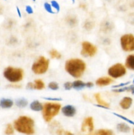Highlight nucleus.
I'll use <instances>...</instances> for the list:
<instances>
[{"instance_id": "obj_25", "label": "nucleus", "mask_w": 134, "mask_h": 135, "mask_svg": "<svg viewBox=\"0 0 134 135\" xmlns=\"http://www.w3.org/2000/svg\"><path fill=\"white\" fill-rule=\"evenodd\" d=\"M66 21L68 22V24L70 26H75V25L77 24V18L76 17H67L66 18Z\"/></svg>"}, {"instance_id": "obj_29", "label": "nucleus", "mask_w": 134, "mask_h": 135, "mask_svg": "<svg viewBox=\"0 0 134 135\" xmlns=\"http://www.w3.org/2000/svg\"><path fill=\"white\" fill-rule=\"evenodd\" d=\"M114 115H116V116H117V117H120V118L122 119L125 120V121H127V122L130 123L132 124V125H134V122H133V121H131V120H130V119H129L126 118V117H123V116L121 115H119V114H117V113H114Z\"/></svg>"}, {"instance_id": "obj_41", "label": "nucleus", "mask_w": 134, "mask_h": 135, "mask_svg": "<svg viewBox=\"0 0 134 135\" xmlns=\"http://www.w3.org/2000/svg\"><path fill=\"white\" fill-rule=\"evenodd\" d=\"M2 13V9L0 7V13Z\"/></svg>"}, {"instance_id": "obj_3", "label": "nucleus", "mask_w": 134, "mask_h": 135, "mask_svg": "<svg viewBox=\"0 0 134 135\" xmlns=\"http://www.w3.org/2000/svg\"><path fill=\"white\" fill-rule=\"evenodd\" d=\"M61 109V105L56 102H47L44 104L42 109V115L44 121L49 123L57 115Z\"/></svg>"}, {"instance_id": "obj_39", "label": "nucleus", "mask_w": 134, "mask_h": 135, "mask_svg": "<svg viewBox=\"0 0 134 135\" xmlns=\"http://www.w3.org/2000/svg\"><path fill=\"white\" fill-rule=\"evenodd\" d=\"M17 13H18V17H21V12L18 7H17Z\"/></svg>"}, {"instance_id": "obj_40", "label": "nucleus", "mask_w": 134, "mask_h": 135, "mask_svg": "<svg viewBox=\"0 0 134 135\" xmlns=\"http://www.w3.org/2000/svg\"><path fill=\"white\" fill-rule=\"evenodd\" d=\"M96 106H97V107H99V108H105V109H108L107 108H106V107L104 106V105H99V104H97V105H96Z\"/></svg>"}, {"instance_id": "obj_46", "label": "nucleus", "mask_w": 134, "mask_h": 135, "mask_svg": "<svg viewBox=\"0 0 134 135\" xmlns=\"http://www.w3.org/2000/svg\"><path fill=\"white\" fill-rule=\"evenodd\" d=\"M133 83H134V80H133Z\"/></svg>"}, {"instance_id": "obj_9", "label": "nucleus", "mask_w": 134, "mask_h": 135, "mask_svg": "<svg viewBox=\"0 0 134 135\" xmlns=\"http://www.w3.org/2000/svg\"><path fill=\"white\" fill-rule=\"evenodd\" d=\"M94 131V123L91 117H86L83 121L81 127V131L85 133V135H93Z\"/></svg>"}, {"instance_id": "obj_4", "label": "nucleus", "mask_w": 134, "mask_h": 135, "mask_svg": "<svg viewBox=\"0 0 134 135\" xmlns=\"http://www.w3.org/2000/svg\"><path fill=\"white\" fill-rule=\"evenodd\" d=\"M24 72L20 68L8 67L4 70L3 76L8 81L12 83H18L23 79Z\"/></svg>"}, {"instance_id": "obj_10", "label": "nucleus", "mask_w": 134, "mask_h": 135, "mask_svg": "<svg viewBox=\"0 0 134 135\" xmlns=\"http://www.w3.org/2000/svg\"><path fill=\"white\" fill-rule=\"evenodd\" d=\"M62 113L64 116L68 117H72L76 115V109L73 105H67L62 108Z\"/></svg>"}, {"instance_id": "obj_16", "label": "nucleus", "mask_w": 134, "mask_h": 135, "mask_svg": "<svg viewBox=\"0 0 134 135\" xmlns=\"http://www.w3.org/2000/svg\"><path fill=\"white\" fill-rule=\"evenodd\" d=\"M117 130L119 132H121V133H129L130 131V127L126 123H119L116 126Z\"/></svg>"}, {"instance_id": "obj_38", "label": "nucleus", "mask_w": 134, "mask_h": 135, "mask_svg": "<svg viewBox=\"0 0 134 135\" xmlns=\"http://www.w3.org/2000/svg\"><path fill=\"white\" fill-rule=\"evenodd\" d=\"M63 135H74L73 133H72L70 131H64V134Z\"/></svg>"}, {"instance_id": "obj_27", "label": "nucleus", "mask_w": 134, "mask_h": 135, "mask_svg": "<svg viewBox=\"0 0 134 135\" xmlns=\"http://www.w3.org/2000/svg\"><path fill=\"white\" fill-rule=\"evenodd\" d=\"M48 87L49 88H50L51 90H56L59 88V84L56 83H55V82H51V83H49Z\"/></svg>"}, {"instance_id": "obj_43", "label": "nucleus", "mask_w": 134, "mask_h": 135, "mask_svg": "<svg viewBox=\"0 0 134 135\" xmlns=\"http://www.w3.org/2000/svg\"><path fill=\"white\" fill-rule=\"evenodd\" d=\"M71 1H72V2H73V3H74L75 0H71Z\"/></svg>"}, {"instance_id": "obj_42", "label": "nucleus", "mask_w": 134, "mask_h": 135, "mask_svg": "<svg viewBox=\"0 0 134 135\" xmlns=\"http://www.w3.org/2000/svg\"><path fill=\"white\" fill-rule=\"evenodd\" d=\"M131 92H132L133 94H134V89H133V90H131Z\"/></svg>"}, {"instance_id": "obj_2", "label": "nucleus", "mask_w": 134, "mask_h": 135, "mask_svg": "<svg viewBox=\"0 0 134 135\" xmlns=\"http://www.w3.org/2000/svg\"><path fill=\"white\" fill-rule=\"evenodd\" d=\"M65 70L70 75L74 78H80L85 71L86 65L80 59H70L65 63Z\"/></svg>"}, {"instance_id": "obj_36", "label": "nucleus", "mask_w": 134, "mask_h": 135, "mask_svg": "<svg viewBox=\"0 0 134 135\" xmlns=\"http://www.w3.org/2000/svg\"><path fill=\"white\" fill-rule=\"evenodd\" d=\"M8 87H11V88H21V86L17 85V84H11V85L8 86Z\"/></svg>"}, {"instance_id": "obj_34", "label": "nucleus", "mask_w": 134, "mask_h": 135, "mask_svg": "<svg viewBox=\"0 0 134 135\" xmlns=\"http://www.w3.org/2000/svg\"><path fill=\"white\" fill-rule=\"evenodd\" d=\"M26 88L29 90H33L34 88V83H28L27 86H26Z\"/></svg>"}, {"instance_id": "obj_44", "label": "nucleus", "mask_w": 134, "mask_h": 135, "mask_svg": "<svg viewBox=\"0 0 134 135\" xmlns=\"http://www.w3.org/2000/svg\"><path fill=\"white\" fill-rule=\"evenodd\" d=\"M32 1H35V0H32Z\"/></svg>"}, {"instance_id": "obj_6", "label": "nucleus", "mask_w": 134, "mask_h": 135, "mask_svg": "<svg viewBox=\"0 0 134 135\" xmlns=\"http://www.w3.org/2000/svg\"><path fill=\"white\" fill-rule=\"evenodd\" d=\"M120 44L123 51L130 52L134 51V36L131 34H126L120 38Z\"/></svg>"}, {"instance_id": "obj_21", "label": "nucleus", "mask_w": 134, "mask_h": 135, "mask_svg": "<svg viewBox=\"0 0 134 135\" xmlns=\"http://www.w3.org/2000/svg\"><path fill=\"white\" fill-rule=\"evenodd\" d=\"M15 104L16 105H17V107H18V108H25V107L28 105V101L24 98L18 99V100L16 101Z\"/></svg>"}, {"instance_id": "obj_17", "label": "nucleus", "mask_w": 134, "mask_h": 135, "mask_svg": "<svg viewBox=\"0 0 134 135\" xmlns=\"http://www.w3.org/2000/svg\"><path fill=\"white\" fill-rule=\"evenodd\" d=\"M93 135H115L114 132L110 129H101L97 130Z\"/></svg>"}, {"instance_id": "obj_31", "label": "nucleus", "mask_w": 134, "mask_h": 135, "mask_svg": "<svg viewBox=\"0 0 134 135\" xmlns=\"http://www.w3.org/2000/svg\"><path fill=\"white\" fill-rule=\"evenodd\" d=\"M64 87L66 90H70L71 88H72V83L66 82L64 84Z\"/></svg>"}, {"instance_id": "obj_19", "label": "nucleus", "mask_w": 134, "mask_h": 135, "mask_svg": "<svg viewBox=\"0 0 134 135\" xmlns=\"http://www.w3.org/2000/svg\"><path fill=\"white\" fill-rule=\"evenodd\" d=\"M95 98L96 101H97V102L98 103L99 105H104V106H105L107 108H109V104L102 100V98H101V95H100V94H96L95 95Z\"/></svg>"}, {"instance_id": "obj_23", "label": "nucleus", "mask_w": 134, "mask_h": 135, "mask_svg": "<svg viewBox=\"0 0 134 135\" xmlns=\"http://www.w3.org/2000/svg\"><path fill=\"white\" fill-rule=\"evenodd\" d=\"M49 55L51 56V58L53 59H59L61 58V54L57 51V50H52L49 51Z\"/></svg>"}, {"instance_id": "obj_28", "label": "nucleus", "mask_w": 134, "mask_h": 135, "mask_svg": "<svg viewBox=\"0 0 134 135\" xmlns=\"http://www.w3.org/2000/svg\"><path fill=\"white\" fill-rule=\"evenodd\" d=\"M51 5L52 7L54 8L57 13L59 12V11H60V5H59V3L57 1H55V0H52L51 1Z\"/></svg>"}, {"instance_id": "obj_26", "label": "nucleus", "mask_w": 134, "mask_h": 135, "mask_svg": "<svg viewBox=\"0 0 134 135\" xmlns=\"http://www.w3.org/2000/svg\"><path fill=\"white\" fill-rule=\"evenodd\" d=\"M44 9H45V11L47 12H48L49 13H51V14H54L55 12L53 11L52 9V6H51V3H49L45 2L44 3Z\"/></svg>"}, {"instance_id": "obj_15", "label": "nucleus", "mask_w": 134, "mask_h": 135, "mask_svg": "<svg viewBox=\"0 0 134 135\" xmlns=\"http://www.w3.org/2000/svg\"><path fill=\"white\" fill-rule=\"evenodd\" d=\"M126 67L130 69L134 70V54L127 57L126 60Z\"/></svg>"}, {"instance_id": "obj_7", "label": "nucleus", "mask_w": 134, "mask_h": 135, "mask_svg": "<svg viewBox=\"0 0 134 135\" xmlns=\"http://www.w3.org/2000/svg\"><path fill=\"white\" fill-rule=\"evenodd\" d=\"M126 73V67L121 63L113 65L108 69V74L113 79H118L124 76Z\"/></svg>"}, {"instance_id": "obj_8", "label": "nucleus", "mask_w": 134, "mask_h": 135, "mask_svg": "<svg viewBox=\"0 0 134 135\" xmlns=\"http://www.w3.org/2000/svg\"><path fill=\"white\" fill-rule=\"evenodd\" d=\"M97 49L95 46L89 42H84L81 43V55L82 56L87 57H93L97 53Z\"/></svg>"}, {"instance_id": "obj_45", "label": "nucleus", "mask_w": 134, "mask_h": 135, "mask_svg": "<svg viewBox=\"0 0 134 135\" xmlns=\"http://www.w3.org/2000/svg\"><path fill=\"white\" fill-rule=\"evenodd\" d=\"M133 134H134V129H133Z\"/></svg>"}, {"instance_id": "obj_35", "label": "nucleus", "mask_w": 134, "mask_h": 135, "mask_svg": "<svg viewBox=\"0 0 134 135\" xmlns=\"http://www.w3.org/2000/svg\"><path fill=\"white\" fill-rule=\"evenodd\" d=\"M93 86V83L91 82H87V83H85V87L87 88H92Z\"/></svg>"}, {"instance_id": "obj_33", "label": "nucleus", "mask_w": 134, "mask_h": 135, "mask_svg": "<svg viewBox=\"0 0 134 135\" xmlns=\"http://www.w3.org/2000/svg\"><path fill=\"white\" fill-rule=\"evenodd\" d=\"M129 83H130V82H128V83H122V84H118V85L113 86V88H122V87L126 86L127 85V84H128Z\"/></svg>"}, {"instance_id": "obj_20", "label": "nucleus", "mask_w": 134, "mask_h": 135, "mask_svg": "<svg viewBox=\"0 0 134 135\" xmlns=\"http://www.w3.org/2000/svg\"><path fill=\"white\" fill-rule=\"evenodd\" d=\"M45 88V84L42 80L38 79L34 81V88L35 90H43Z\"/></svg>"}, {"instance_id": "obj_14", "label": "nucleus", "mask_w": 134, "mask_h": 135, "mask_svg": "<svg viewBox=\"0 0 134 135\" xmlns=\"http://www.w3.org/2000/svg\"><path fill=\"white\" fill-rule=\"evenodd\" d=\"M13 105V102L10 99L3 98L0 101V106L3 109L11 108Z\"/></svg>"}, {"instance_id": "obj_12", "label": "nucleus", "mask_w": 134, "mask_h": 135, "mask_svg": "<svg viewBox=\"0 0 134 135\" xmlns=\"http://www.w3.org/2000/svg\"><path fill=\"white\" fill-rule=\"evenodd\" d=\"M132 99L130 97H124L120 102V105L123 109H128L132 104Z\"/></svg>"}, {"instance_id": "obj_22", "label": "nucleus", "mask_w": 134, "mask_h": 135, "mask_svg": "<svg viewBox=\"0 0 134 135\" xmlns=\"http://www.w3.org/2000/svg\"><path fill=\"white\" fill-rule=\"evenodd\" d=\"M60 128L62 127H60V124L58 122H56V121H55V122H53V123H51V125H50L51 132L52 133H55V134H56V131H57L59 129H60Z\"/></svg>"}, {"instance_id": "obj_37", "label": "nucleus", "mask_w": 134, "mask_h": 135, "mask_svg": "<svg viewBox=\"0 0 134 135\" xmlns=\"http://www.w3.org/2000/svg\"><path fill=\"white\" fill-rule=\"evenodd\" d=\"M45 99L49 100H53V101H60L61 100L60 98H45Z\"/></svg>"}, {"instance_id": "obj_5", "label": "nucleus", "mask_w": 134, "mask_h": 135, "mask_svg": "<svg viewBox=\"0 0 134 135\" xmlns=\"http://www.w3.org/2000/svg\"><path fill=\"white\" fill-rule=\"evenodd\" d=\"M49 61L43 56H41L33 63L32 70L36 75H43L48 70Z\"/></svg>"}, {"instance_id": "obj_11", "label": "nucleus", "mask_w": 134, "mask_h": 135, "mask_svg": "<svg viewBox=\"0 0 134 135\" xmlns=\"http://www.w3.org/2000/svg\"><path fill=\"white\" fill-rule=\"evenodd\" d=\"M113 82V80L111 78L109 77H101L96 80L95 84L99 86H105L109 85Z\"/></svg>"}, {"instance_id": "obj_13", "label": "nucleus", "mask_w": 134, "mask_h": 135, "mask_svg": "<svg viewBox=\"0 0 134 135\" xmlns=\"http://www.w3.org/2000/svg\"><path fill=\"white\" fill-rule=\"evenodd\" d=\"M30 108L34 112H40L43 109V105L39 101L35 100L30 104Z\"/></svg>"}, {"instance_id": "obj_24", "label": "nucleus", "mask_w": 134, "mask_h": 135, "mask_svg": "<svg viewBox=\"0 0 134 135\" xmlns=\"http://www.w3.org/2000/svg\"><path fill=\"white\" fill-rule=\"evenodd\" d=\"M5 133L6 135H13L14 134V127L11 124H8L5 128Z\"/></svg>"}, {"instance_id": "obj_32", "label": "nucleus", "mask_w": 134, "mask_h": 135, "mask_svg": "<svg viewBox=\"0 0 134 135\" xmlns=\"http://www.w3.org/2000/svg\"><path fill=\"white\" fill-rule=\"evenodd\" d=\"M26 11L27 12L28 14L29 15H31L34 13V10H33L32 7L30 5H27L26 7Z\"/></svg>"}, {"instance_id": "obj_1", "label": "nucleus", "mask_w": 134, "mask_h": 135, "mask_svg": "<svg viewBox=\"0 0 134 135\" xmlns=\"http://www.w3.org/2000/svg\"><path fill=\"white\" fill-rule=\"evenodd\" d=\"M14 129L21 134L33 135L35 133V122L31 117L20 116L14 121Z\"/></svg>"}, {"instance_id": "obj_30", "label": "nucleus", "mask_w": 134, "mask_h": 135, "mask_svg": "<svg viewBox=\"0 0 134 135\" xmlns=\"http://www.w3.org/2000/svg\"><path fill=\"white\" fill-rule=\"evenodd\" d=\"M84 27H85L87 30H90V29H91L93 27V24L91 22H89V21H88V22H85Z\"/></svg>"}, {"instance_id": "obj_18", "label": "nucleus", "mask_w": 134, "mask_h": 135, "mask_svg": "<svg viewBox=\"0 0 134 135\" xmlns=\"http://www.w3.org/2000/svg\"><path fill=\"white\" fill-rule=\"evenodd\" d=\"M85 87V83L81 80H77L72 83V88L74 89H81Z\"/></svg>"}]
</instances>
